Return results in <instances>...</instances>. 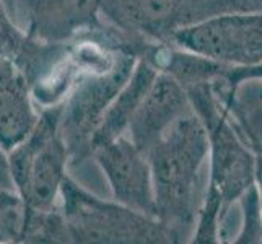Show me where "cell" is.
Wrapping results in <instances>:
<instances>
[{"mask_svg": "<svg viewBox=\"0 0 262 244\" xmlns=\"http://www.w3.org/2000/svg\"><path fill=\"white\" fill-rule=\"evenodd\" d=\"M155 215L179 242L191 238L199 209V179L209 158L204 124L191 109L171 125L148 151Z\"/></svg>", "mask_w": 262, "mask_h": 244, "instance_id": "obj_1", "label": "cell"}, {"mask_svg": "<svg viewBox=\"0 0 262 244\" xmlns=\"http://www.w3.org/2000/svg\"><path fill=\"white\" fill-rule=\"evenodd\" d=\"M59 205L72 242L78 244H174V231L157 216L106 201L66 176Z\"/></svg>", "mask_w": 262, "mask_h": 244, "instance_id": "obj_2", "label": "cell"}, {"mask_svg": "<svg viewBox=\"0 0 262 244\" xmlns=\"http://www.w3.org/2000/svg\"><path fill=\"white\" fill-rule=\"evenodd\" d=\"M192 111L204 124L209 139V186L220 195L225 210L231 207L251 186L256 184V160L236 125L220 90L210 83L186 90Z\"/></svg>", "mask_w": 262, "mask_h": 244, "instance_id": "obj_3", "label": "cell"}, {"mask_svg": "<svg viewBox=\"0 0 262 244\" xmlns=\"http://www.w3.org/2000/svg\"><path fill=\"white\" fill-rule=\"evenodd\" d=\"M59 121L60 104L39 109L30 134L7 151L13 189L30 209H52L59 204L69 166Z\"/></svg>", "mask_w": 262, "mask_h": 244, "instance_id": "obj_4", "label": "cell"}, {"mask_svg": "<svg viewBox=\"0 0 262 244\" xmlns=\"http://www.w3.org/2000/svg\"><path fill=\"white\" fill-rule=\"evenodd\" d=\"M137 57L122 52L116 65L106 72L80 77L60 103V135L69 151V165L78 166L92 158L96 129L114 96L132 74Z\"/></svg>", "mask_w": 262, "mask_h": 244, "instance_id": "obj_5", "label": "cell"}, {"mask_svg": "<svg viewBox=\"0 0 262 244\" xmlns=\"http://www.w3.org/2000/svg\"><path fill=\"white\" fill-rule=\"evenodd\" d=\"M178 48L230 67L262 62V13H225L179 28L169 38Z\"/></svg>", "mask_w": 262, "mask_h": 244, "instance_id": "obj_6", "label": "cell"}, {"mask_svg": "<svg viewBox=\"0 0 262 244\" xmlns=\"http://www.w3.org/2000/svg\"><path fill=\"white\" fill-rule=\"evenodd\" d=\"M20 28L42 42H67L103 23V0H4Z\"/></svg>", "mask_w": 262, "mask_h": 244, "instance_id": "obj_7", "label": "cell"}, {"mask_svg": "<svg viewBox=\"0 0 262 244\" xmlns=\"http://www.w3.org/2000/svg\"><path fill=\"white\" fill-rule=\"evenodd\" d=\"M92 158L110 184L113 201L157 216L148 158L134 145L127 135L96 145L92 150Z\"/></svg>", "mask_w": 262, "mask_h": 244, "instance_id": "obj_8", "label": "cell"}, {"mask_svg": "<svg viewBox=\"0 0 262 244\" xmlns=\"http://www.w3.org/2000/svg\"><path fill=\"white\" fill-rule=\"evenodd\" d=\"M191 0H103L101 18L121 31L150 41L169 42L187 25Z\"/></svg>", "mask_w": 262, "mask_h": 244, "instance_id": "obj_9", "label": "cell"}, {"mask_svg": "<svg viewBox=\"0 0 262 244\" xmlns=\"http://www.w3.org/2000/svg\"><path fill=\"white\" fill-rule=\"evenodd\" d=\"M191 109L186 90L173 77L160 72L134 113L125 135L147 155L161 135Z\"/></svg>", "mask_w": 262, "mask_h": 244, "instance_id": "obj_10", "label": "cell"}, {"mask_svg": "<svg viewBox=\"0 0 262 244\" xmlns=\"http://www.w3.org/2000/svg\"><path fill=\"white\" fill-rule=\"evenodd\" d=\"M67 42H42L33 39L15 23L4 0H0V56L15 62L30 88H36L56 69Z\"/></svg>", "mask_w": 262, "mask_h": 244, "instance_id": "obj_11", "label": "cell"}, {"mask_svg": "<svg viewBox=\"0 0 262 244\" xmlns=\"http://www.w3.org/2000/svg\"><path fill=\"white\" fill-rule=\"evenodd\" d=\"M39 109L15 62L0 56V147L10 151L30 134Z\"/></svg>", "mask_w": 262, "mask_h": 244, "instance_id": "obj_12", "label": "cell"}, {"mask_svg": "<svg viewBox=\"0 0 262 244\" xmlns=\"http://www.w3.org/2000/svg\"><path fill=\"white\" fill-rule=\"evenodd\" d=\"M158 74L160 72L151 62L143 57L137 59L127 81L122 85L119 93L114 96L111 104L107 106L101 124L93 135L92 150L96 145H101V143L111 142L121 137V135H125L134 113L137 111L140 101L147 95Z\"/></svg>", "mask_w": 262, "mask_h": 244, "instance_id": "obj_13", "label": "cell"}, {"mask_svg": "<svg viewBox=\"0 0 262 244\" xmlns=\"http://www.w3.org/2000/svg\"><path fill=\"white\" fill-rule=\"evenodd\" d=\"M23 242L39 244H66L72 242L70 233L60 205L52 209H30L26 207V221L23 231Z\"/></svg>", "mask_w": 262, "mask_h": 244, "instance_id": "obj_14", "label": "cell"}, {"mask_svg": "<svg viewBox=\"0 0 262 244\" xmlns=\"http://www.w3.org/2000/svg\"><path fill=\"white\" fill-rule=\"evenodd\" d=\"M26 204L15 189H0V244L23 242Z\"/></svg>", "mask_w": 262, "mask_h": 244, "instance_id": "obj_15", "label": "cell"}, {"mask_svg": "<svg viewBox=\"0 0 262 244\" xmlns=\"http://www.w3.org/2000/svg\"><path fill=\"white\" fill-rule=\"evenodd\" d=\"M241 209V227L231 244H262V202L257 186H251L238 198Z\"/></svg>", "mask_w": 262, "mask_h": 244, "instance_id": "obj_16", "label": "cell"}, {"mask_svg": "<svg viewBox=\"0 0 262 244\" xmlns=\"http://www.w3.org/2000/svg\"><path fill=\"white\" fill-rule=\"evenodd\" d=\"M225 13H262V0H191L187 25Z\"/></svg>", "mask_w": 262, "mask_h": 244, "instance_id": "obj_17", "label": "cell"}, {"mask_svg": "<svg viewBox=\"0 0 262 244\" xmlns=\"http://www.w3.org/2000/svg\"><path fill=\"white\" fill-rule=\"evenodd\" d=\"M225 80L227 83L236 90L241 83L249 80H262V62L252 65H245V67H230L225 74Z\"/></svg>", "mask_w": 262, "mask_h": 244, "instance_id": "obj_18", "label": "cell"}, {"mask_svg": "<svg viewBox=\"0 0 262 244\" xmlns=\"http://www.w3.org/2000/svg\"><path fill=\"white\" fill-rule=\"evenodd\" d=\"M243 93H246L251 99H254V101L259 104V107L262 109V80H249V81H245V83H241L238 86Z\"/></svg>", "mask_w": 262, "mask_h": 244, "instance_id": "obj_19", "label": "cell"}, {"mask_svg": "<svg viewBox=\"0 0 262 244\" xmlns=\"http://www.w3.org/2000/svg\"><path fill=\"white\" fill-rule=\"evenodd\" d=\"M0 189H13L10 169H8L7 151L0 147Z\"/></svg>", "mask_w": 262, "mask_h": 244, "instance_id": "obj_20", "label": "cell"}, {"mask_svg": "<svg viewBox=\"0 0 262 244\" xmlns=\"http://www.w3.org/2000/svg\"><path fill=\"white\" fill-rule=\"evenodd\" d=\"M254 160H256V186L260 194V202H262V151H254Z\"/></svg>", "mask_w": 262, "mask_h": 244, "instance_id": "obj_21", "label": "cell"}]
</instances>
